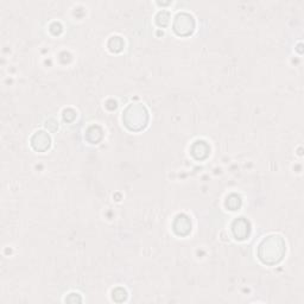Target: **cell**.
<instances>
[{
	"label": "cell",
	"mask_w": 304,
	"mask_h": 304,
	"mask_svg": "<svg viewBox=\"0 0 304 304\" xmlns=\"http://www.w3.org/2000/svg\"><path fill=\"white\" fill-rule=\"evenodd\" d=\"M287 245L281 235H269L258 246V257L266 265H274L284 258Z\"/></svg>",
	"instance_id": "obj_1"
},
{
	"label": "cell",
	"mask_w": 304,
	"mask_h": 304,
	"mask_svg": "<svg viewBox=\"0 0 304 304\" xmlns=\"http://www.w3.org/2000/svg\"><path fill=\"white\" fill-rule=\"evenodd\" d=\"M226 206L229 210H237L241 206V200L238 195H231L226 201Z\"/></svg>",
	"instance_id": "obj_9"
},
{
	"label": "cell",
	"mask_w": 304,
	"mask_h": 304,
	"mask_svg": "<svg viewBox=\"0 0 304 304\" xmlns=\"http://www.w3.org/2000/svg\"><path fill=\"white\" fill-rule=\"evenodd\" d=\"M232 231H233L234 237L238 240H245L247 239L248 235H250L251 228L248 221L244 218H239L234 221L232 224Z\"/></svg>",
	"instance_id": "obj_6"
},
{
	"label": "cell",
	"mask_w": 304,
	"mask_h": 304,
	"mask_svg": "<svg viewBox=\"0 0 304 304\" xmlns=\"http://www.w3.org/2000/svg\"><path fill=\"white\" fill-rule=\"evenodd\" d=\"M173 229L177 235H188L192 231V220L189 219V216H187L186 214H179L175 218L173 223Z\"/></svg>",
	"instance_id": "obj_5"
},
{
	"label": "cell",
	"mask_w": 304,
	"mask_h": 304,
	"mask_svg": "<svg viewBox=\"0 0 304 304\" xmlns=\"http://www.w3.org/2000/svg\"><path fill=\"white\" fill-rule=\"evenodd\" d=\"M195 30V19L189 13H178L174 22V31L178 36H189Z\"/></svg>",
	"instance_id": "obj_3"
},
{
	"label": "cell",
	"mask_w": 304,
	"mask_h": 304,
	"mask_svg": "<svg viewBox=\"0 0 304 304\" xmlns=\"http://www.w3.org/2000/svg\"><path fill=\"white\" fill-rule=\"evenodd\" d=\"M169 20H170V13L166 11L160 12L156 17V22L160 26H166L169 24Z\"/></svg>",
	"instance_id": "obj_10"
},
{
	"label": "cell",
	"mask_w": 304,
	"mask_h": 304,
	"mask_svg": "<svg viewBox=\"0 0 304 304\" xmlns=\"http://www.w3.org/2000/svg\"><path fill=\"white\" fill-rule=\"evenodd\" d=\"M50 145H51V138L49 134L44 131H38L31 138V146L33 150L38 152H44L49 150Z\"/></svg>",
	"instance_id": "obj_4"
},
{
	"label": "cell",
	"mask_w": 304,
	"mask_h": 304,
	"mask_svg": "<svg viewBox=\"0 0 304 304\" xmlns=\"http://www.w3.org/2000/svg\"><path fill=\"white\" fill-rule=\"evenodd\" d=\"M63 118H64V120L71 121L76 118V113L73 110H65L63 112Z\"/></svg>",
	"instance_id": "obj_12"
},
{
	"label": "cell",
	"mask_w": 304,
	"mask_h": 304,
	"mask_svg": "<svg viewBox=\"0 0 304 304\" xmlns=\"http://www.w3.org/2000/svg\"><path fill=\"white\" fill-rule=\"evenodd\" d=\"M113 300L117 301V302H123L128 297V292L126 290H124L123 288H117L115 290H113Z\"/></svg>",
	"instance_id": "obj_11"
},
{
	"label": "cell",
	"mask_w": 304,
	"mask_h": 304,
	"mask_svg": "<svg viewBox=\"0 0 304 304\" xmlns=\"http://www.w3.org/2000/svg\"><path fill=\"white\" fill-rule=\"evenodd\" d=\"M124 125L131 131H142L149 123V112L142 104H131L123 112Z\"/></svg>",
	"instance_id": "obj_2"
},
{
	"label": "cell",
	"mask_w": 304,
	"mask_h": 304,
	"mask_svg": "<svg viewBox=\"0 0 304 304\" xmlns=\"http://www.w3.org/2000/svg\"><path fill=\"white\" fill-rule=\"evenodd\" d=\"M108 48L112 52H119L123 50L124 48V41L120 38V37H112L108 42Z\"/></svg>",
	"instance_id": "obj_8"
},
{
	"label": "cell",
	"mask_w": 304,
	"mask_h": 304,
	"mask_svg": "<svg viewBox=\"0 0 304 304\" xmlns=\"http://www.w3.org/2000/svg\"><path fill=\"white\" fill-rule=\"evenodd\" d=\"M209 146L206 142H196L192 147V153L196 160H203L209 155Z\"/></svg>",
	"instance_id": "obj_7"
}]
</instances>
